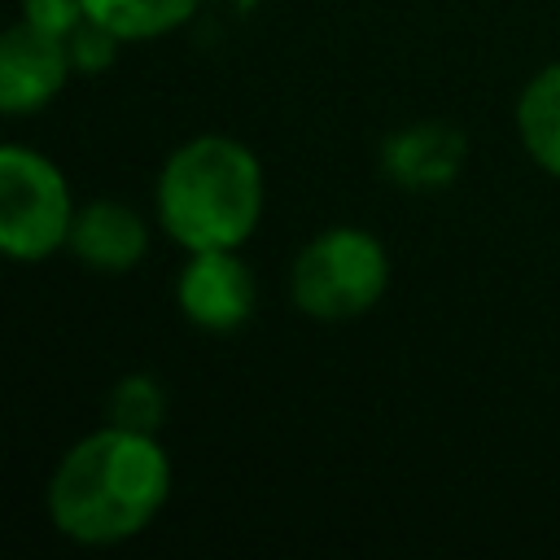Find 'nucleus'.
I'll list each match as a JSON object with an SVG mask.
<instances>
[{
  "label": "nucleus",
  "mask_w": 560,
  "mask_h": 560,
  "mask_svg": "<svg viewBox=\"0 0 560 560\" xmlns=\"http://www.w3.org/2000/svg\"><path fill=\"white\" fill-rule=\"evenodd\" d=\"M118 48H127L118 35H109L105 26L96 22H83L74 35H70V61H74V74H101L114 66Z\"/></svg>",
  "instance_id": "f8f14e48"
},
{
  "label": "nucleus",
  "mask_w": 560,
  "mask_h": 560,
  "mask_svg": "<svg viewBox=\"0 0 560 560\" xmlns=\"http://www.w3.org/2000/svg\"><path fill=\"white\" fill-rule=\"evenodd\" d=\"M512 127L525 158L542 175L560 179V61H547L525 79L512 105Z\"/></svg>",
  "instance_id": "1a4fd4ad"
},
{
  "label": "nucleus",
  "mask_w": 560,
  "mask_h": 560,
  "mask_svg": "<svg viewBox=\"0 0 560 560\" xmlns=\"http://www.w3.org/2000/svg\"><path fill=\"white\" fill-rule=\"evenodd\" d=\"M149 219L122 197H92L79 206L70 228V254L101 276H122L149 254Z\"/></svg>",
  "instance_id": "6e6552de"
},
{
  "label": "nucleus",
  "mask_w": 560,
  "mask_h": 560,
  "mask_svg": "<svg viewBox=\"0 0 560 560\" xmlns=\"http://www.w3.org/2000/svg\"><path fill=\"white\" fill-rule=\"evenodd\" d=\"M175 306L197 332H236L258 306V284L241 249H192L175 276Z\"/></svg>",
  "instance_id": "39448f33"
},
{
  "label": "nucleus",
  "mask_w": 560,
  "mask_h": 560,
  "mask_svg": "<svg viewBox=\"0 0 560 560\" xmlns=\"http://www.w3.org/2000/svg\"><path fill=\"white\" fill-rule=\"evenodd\" d=\"M267 206V175L258 153L228 136L201 131L179 140L153 179V219L166 241L192 249H241Z\"/></svg>",
  "instance_id": "f03ea898"
},
{
  "label": "nucleus",
  "mask_w": 560,
  "mask_h": 560,
  "mask_svg": "<svg viewBox=\"0 0 560 560\" xmlns=\"http://www.w3.org/2000/svg\"><path fill=\"white\" fill-rule=\"evenodd\" d=\"M206 0H83L88 22L105 26L122 44H153L197 18Z\"/></svg>",
  "instance_id": "9d476101"
},
{
  "label": "nucleus",
  "mask_w": 560,
  "mask_h": 560,
  "mask_svg": "<svg viewBox=\"0 0 560 560\" xmlns=\"http://www.w3.org/2000/svg\"><path fill=\"white\" fill-rule=\"evenodd\" d=\"M389 249L372 228L332 223L289 262V302L315 324H354L389 293Z\"/></svg>",
  "instance_id": "7ed1b4c3"
},
{
  "label": "nucleus",
  "mask_w": 560,
  "mask_h": 560,
  "mask_svg": "<svg viewBox=\"0 0 560 560\" xmlns=\"http://www.w3.org/2000/svg\"><path fill=\"white\" fill-rule=\"evenodd\" d=\"M468 140L451 122H407L381 140V175L407 192H433L459 179Z\"/></svg>",
  "instance_id": "0eeeda50"
},
{
  "label": "nucleus",
  "mask_w": 560,
  "mask_h": 560,
  "mask_svg": "<svg viewBox=\"0 0 560 560\" xmlns=\"http://www.w3.org/2000/svg\"><path fill=\"white\" fill-rule=\"evenodd\" d=\"M74 214L79 201L70 179L48 153L31 144L0 149V254L9 262L35 267L61 254L70 245Z\"/></svg>",
  "instance_id": "20e7f679"
},
{
  "label": "nucleus",
  "mask_w": 560,
  "mask_h": 560,
  "mask_svg": "<svg viewBox=\"0 0 560 560\" xmlns=\"http://www.w3.org/2000/svg\"><path fill=\"white\" fill-rule=\"evenodd\" d=\"M74 74L70 39L48 35L31 22H13L0 35V114L4 118H31L48 109Z\"/></svg>",
  "instance_id": "423d86ee"
},
{
  "label": "nucleus",
  "mask_w": 560,
  "mask_h": 560,
  "mask_svg": "<svg viewBox=\"0 0 560 560\" xmlns=\"http://www.w3.org/2000/svg\"><path fill=\"white\" fill-rule=\"evenodd\" d=\"M166 389L158 376L149 372H127L109 385V398H105V420L114 424H127V429H144V433H158L162 420H166Z\"/></svg>",
  "instance_id": "9b49d317"
},
{
  "label": "nucleus",
  "mask_w": 560,
  "mask_h": 560,
  "mask_svg": "<svg viewBox=\"0 0 560 560\" xmlns=\"http://www.w3.org/2000/svg\"><path fill=\"white\" fill-rule=\"evenodd\" d=\"M18 18L48 35L70 39L88 22V9H83V0H18Z\"/></svg>",
  "instance_id": "ddd939ff"
},
{
  "label": "nucleus",
  "mask_w": 560,
  "mask_h": 560,
  "mask_svg": "<svg viewBox=\"0 0 560 560\" xmlns=\"http://www.w3.org/2000/svg\"><path fill=\"white\" fill-rule=\"evenodd\" d=\"M175 490V464L158 433L105 420L61 451L48 472V525L74 547H118L144 534Z\"/></svg>",
  "instance_id": "f257e3e1"
}]
</instances>
